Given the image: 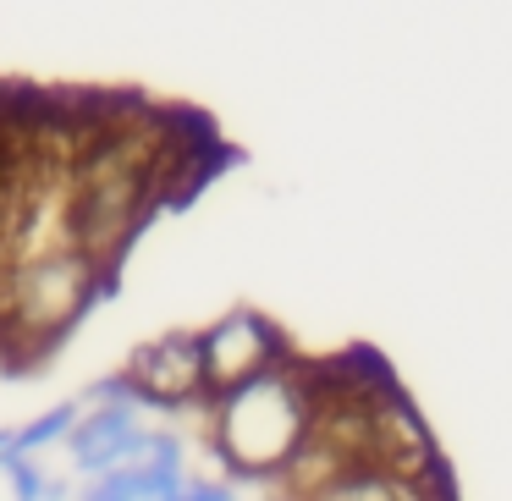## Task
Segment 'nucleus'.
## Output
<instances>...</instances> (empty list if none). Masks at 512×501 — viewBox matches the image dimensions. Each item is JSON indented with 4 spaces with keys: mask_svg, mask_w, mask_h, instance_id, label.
<instances>
[{
    "mask_svg": "<svg viewBox=\"0 0 512 501\" xmlns=\"http://www.w3.org/2000/svg\"><path fill=\"white\" fill-rule=\"evenodd\" d=\"M314 424V402L303 386V369L276 364L259 380L215 397V457L232 468V479H270L287 474V463L303 452Z\"/></svg>",
    "mask_w": 512,
    "mask_h": 501,
    "instance_id": "1",
    "label": "nucleus"
},
{
    "mask_svg": "<svg viewBox=\"0 0 512 501\" xmlns=\"http://www.w3.org/2000/svg\"><path fill=\"white\" fill-rule=\"evenodd\" d=\"M111 270L83 259L78 248H45L0 276V364L17 369V358H39L89 314Z\"/></svg>",
    "mask_w": 512,
    "mask_h": 501,
    "instance_id": "2",
    "label": "nucleus"
},
{
    "mask_svg": "<svg viewBox=\"0 0 512 501\" xmlns=\"http://www.w3.org/2000/svg\"><path fill=\"white\" fill-rule=\"evenodd\" d=\"M199 336V364H204V391L226 397V391L259 380L265 369L287 364V336L276 331V320H265L259 309H232L215 325H204Z\"/></svg>",
    "mask_w": 512,
    "mask_h": 501,
    "instance_id": "3",
    "label": "nucleus"
},
{
    "mask_svg": "<svg viewBox=\"0 0 512 501\" xmlns=\"http://www.w3.org/2000/svg\"><path fill=\"white\" fill-rule=\"evenodd\" d=\"M122 380L138 408H160V413H177L188 402L210 397L204 391V364H199V336L193 331H166L155 342L133 347Z\"/></svg>",
    "mask_w": 512,
    "mask_h": 501,
    "instance_id": "4",
    "label": "nucleus"
},
{
    "mask_svg": "<svg viewBox=\"0 0 512 501\" xmlns=\"http://www.w3.org/2000/svg\"><path fill=\"white\" fill-rule=\"evenodd\" d=\"M67 446H72V463H78L83 474H111V468L144 457L149 430H144L133 402H100V408L78 413Z\"/></svg>",
    "mask_w": 512,
    "mask_h": 501,
    "instance_id": "5",
    "label": "nucleus"
},
{
    "mask_svg": "<svg viewBox=\"0 0 512 501\" xmlns=\"http://www.w3.org/2000/svg\"><path fill=\"white\" fill-rule=\"evenodd\" d=\"M309 501H446L441 479H408L386 474V468H347V474L325 479Z\"/></svg>",
    "mask_w": 512,
    "mask_h": 501,
    "instance_id": "6",
    "label": "nucleus"
},
{
    "mask_svg": "<svg viewBox=\"0 0 512 501\" xmlns=\"http://www.w3.org/2000/svg\"><path fill=\"white\" fill-rule=\"evenodd\" d=\"M78 402H56L50 413H39V419H28L23 430H12V457H34V452H45V446H56V441H67L72 435V424H78Z\"/></svg>",
    "mask_w": 512,
    "mask_h": 501,
    "instance_id": "7",
    "label": "nucleus"
},
{
    "mask_svg": "<svg viewBox=\"0 0 512 501\" xmlns=\"http://www.w3.org/2000/svg\"><path fill=\"white\" fill-rule=\"evenodd\" d=\"M78 501H149L144 468H138V463H122V468H111V474H94L89 490H83Z\"/></svg>",
    "mask_w": 512,
    "mask_h": 501,
    "instance_id": "8",
    "label": "nucleus"
},
{
    "mask_svg": "<svg viewBox=\"0 0 512 501\" xmlns=\"http://www.w3.org/2000/svg\"><path fill=\"white\" fill-rule=\"evenodd\" d=\"M6 479H12V501H45V468L34 457H6Z\"/></svg>",
    "mask_w": 512,
    "mask_h": 501,
    "instance_id": "9",
    "label": "nucleus"
},
{
    "mask_svg": "<svg viewBox=\"0 0 512 501\" xmlns=\"http://www.w3.org/2000/svg\"><path fill=\"white\" fill-rule=\"evenodd\" d=\"M166 501H237V496L221 485V479H182Z\"/></svg>",
    "mask_w": 512,
    "mask_h": 501,
    "instance_id": "10",
    "label": "nucleus"
},
{
    "mask_svg": "<svg viewBox=\"0 0 512 501\" xmlns=\"http://www.w3.org/2000/svg\"><path fill=\"white\" fill-rule=\"evenodd\" d=\"M12 457V430H0V463Z\"/></svg>",
    "mask_w": 512,
    "mask_h": 501,
    "instance_id": "11",
    "label": "nucleus"
}]
</instances>
